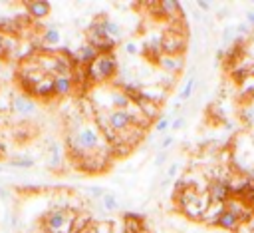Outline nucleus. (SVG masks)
I'll return each instance as SVG.
<instances>
[{"label": "nucleus", "instance_id": "f257e3e1", "mask_svg": "<svg viewBox=\"0 0 254 233\" xmlns=\"http://www.w3.org/2000/svg\"><path fill=\"white\" fill-rule=\"evenodd\" d=\"M104 148H106L104 146V135H101V130L97 126L85 124L70 135V150L76 156H82V158L95 156Z\"/></svg>", "mask_w": 254, "mask_h": 233}, {"label": "nucleus", "instance_id": "f03ea898", "mask_svg": "<svg viewBox=\"0 0 254 233\" xmlns=\"http://www.w3.org/2000/svg\"><path fill=\"white\" fill-rule=\"evenodd\" d=\"M117 70V60L113 54H99L87 68L85 74L91 82H108Z\"/></svg>", "mask_w": 254, "mask_h": 233}, {"label": "nucleus", "instance_id": "7ed1b4c3", "mask_svg": "<svg viewBox=\"0 0 254 233\" xmlns=\"http://www.w3.org/2000/svg\"><path fill=\"white\" fill-rule=\"evenodd\" d=\"M87 44H91L99 54H110L115 46V40L108 36L106 28L101 26V22H93L87 30Z\"/></svg>", "mask_w": 254, "mask_h": 233}, {"label": "nucleus", "instance_id": "20e7f679", "mask_svg": "<svg viewBox=\"0 0 254 233\" xmlns=\"http://www.w3.org/2000/svg\"><path fill=\"white\" fill-rule=\"evenodd\" d=\"M44 223H46L48 233H70V229L74 225V215L64 209H54L46 215Z\"/></svg>", "mask_w": 254, "mask_h": 233}, {"label": "nucleus", "instance_id": "39448f33", "mask_svg": "<svg viewBox=\"0 0 254 233\" xmlns=\"http://www.w3.org/2000/svg\"><path fill=\"white\" fill-rule=\"evenodd\" d=\"M135 122H139V118H137V114H131L129 110H113L108 116V124L115 132H123Z\"/></svg>", "mask_w": 254, "mask_h": 233}, {"label": "nucleus", "instance_id": "423d86ee", "mask_svg": "<svg viewBox=\"0 0 254 233\" xmlns=\"http://www.w3.org/2000/svg\"><path fill=\"white\" fill-rule=\"evenodd\" d=\"M228 194H230V190H228V185H226L223 179H215V181H211V185H209V196H211V200H213V201H217V203H223V205H225V201H226Z\"/></svg>", "mask_w": 254, "mask_h": 233}, {"label": "nucleus", "instance_id": "0eeeda50", "mask_svg": "<svg viewBox=\"0 0 254 233\" xmlns=\"http://www.w3.org/2000/svg\"><path fill=\"white\" fill-rule=\"evenodd\" d=\"M12 108H14V112L18 116H24L26 118V116H32L36 112V102L30 100V98H26V96H18L12 102Z\"/></svg>", "mask_w": 254, "mask_h": 233}, {"label": "nucleus", "instance_id": "6e6552de", "mask_svg": "<svg viewBox=\"0 0 254 233\" xmlns=\"http://www.w3.org/2000/svg\"><path fill=\"white\" fill-rule=\"evenodd\" d=\"M213 223H215V225H219V227H223V229H228V231H232V229H236V227H238V223H240V217H238V215H234L232 211L225 209L221 215H217V219H215Z\"/></svg>", "mask_w": 254, "mask_h": 233}, {"label": "nucleus", "instance_id": "1a4fd4ad", "mask_svg": "<svg viewBox=\"0 0 254 233\" xmlns=\"http://www.w3.org/2000/svg\"><path fill=\"white\" fill-rule=\"evenodd\" d=\"M26 8L34 18H44L50 14V8L52 6H50L48 0H32V2H26Z\"/></svg>", "mask_w": 254, "mask_h": 233}, {"label": "nucleus", "instance_id": "9d476101", "mask_svg": "<svg viewBox=\"0 0 254 233\" xmlns=\"http://www.w3.org/2000/svg\"><path fill=\"white\" fill-rule=\"evenodd\" d=\"M97 56H99V52L93 48L91 44H84V46H80L78 52H76L78 62H80V64H87V66H89Z\"/></svg>", "mask_w": 254, "mask_h": 233}, {"label": "nucleus", "instance_id": "9b49d317", "mask_svg": "<svg viewBox=\"0 0 254 233\" xmlns=\"http://www.w3.org/2000/svg\"><path fill=\"white\" fill-rule=\"evenodd\" d=\"M72 86H74V82H72L70 76H56L54 78V94L56 96H66L72 92Z\"/></svg>", "mask_w": 254, "mask_h": 233}, {"label": "nucleus", "instance_id": "f8f14e48", "mask_svg": "<svg viewBox=\"0 0 254 233\" xmlns=\"http://www.w3.org/2000/svg\"><path fill=\"white\" fill-rule=\"evenodd\" d=\"M32 92L36 96H42V98H48V96H52L54 94V78H48V80H40Z\"/></svg>", "mask_w": 254, "mask_h": 233}, {"label": "nucleus", "instance_id": "ddd939ff", "mask_svg": "<svg viewBox=\"0 0 254 233\" xmlns=\"http://www.w3.org/2000/svg\"><path fill=\"white\" fill-rule=\"evenodd\" d=\"M125 225H127V231H131V233H145L143 217L137 213H125Z\"/></svg>", "mask_w": 254, "mask_h": 233}, {"label": "nucleus", "instance_id": "4468645a", "mask_svg": "<svg viewBox=\"0 0 254 233\" xmlns=\"http://www.w3.org/2000/svg\"><path fill=\"white\" fill-rule=\"evenodd\" d=\"M131 104H133L131 98L127 94H123V92H113V94H112V106H113V110H129Z\"/></svg>", "mask_w": 254, "mask_h": 233}, {"label": "nucleus", "instance_id": "2eb2a0df", "mask_svg": "<svg viewBox=\"0 0 254 233\" xmlns=\"http://www.w3.org/2000/svg\"><path fill=\"white\" fill-rule=\"evenodd\" d=\"M157 62H159V66H163L167 72H177V70L183 66V60H181L179 56L175 58V56H169V54H167V56L157 58Z\"/></svg>", "mask_w": 254, "mask_h": 233}, {"label": "nucleus", "instance_id": "dca6fc26", "mask_svg": "<svg viewBox=\"0 0 254 233\" xmlns=\"http://www.w3.org/2000/svg\"><path fill=\"white\" fill-rule=\"evenodd\" d=\"M48 164H50V167L52 169H56V167H60V164H62V150H60V146L58 144H52L48 148Z\"/></svg>", "mask_w": 254, "mask_h": 233}, {"label": "nucleus", "instance_id": "f3484780", "mask_svg": "<svg viewBox=\"0 0 254 233\" xmlns=\"http://www.w3.org/2000/svg\"><path fill=\"white\" fill-rule=\"evenodd\" d=\"M101 26L106 28L108 36H110V38H113L115 42L121 38V26H119L117 22H113V20H101Z\"/></svg>", "mask_w": 254, "mask_h": 233}, {"label": "nucleus", "instance_id": "a211bd4d", "mask_svg": "<svg viewBox=\"0 0 254 233\" xmlns=\"http://www.w3.org/2000/svg\"><path fill=\"white\" fill-rule=\"evenodd\" d=\"M70 62L66 60V58H62V56H58L54 62H52V70L58 74V76H70Z\"/></svg>", "mask_w": 254, "mask_h": 233}, {"label": "nucleus", "instance_id": "6ab92c4d", "mask_svg": "<svg viewBox=\"0 0 254 233\" xmlns=\"http://www.w3.org/2000/svg\"><path fill=\"white\" fill-rule=\"evenodd\" d=\"M177 10H179V2H175V0H163V2H159L161 14H175Z\"/></svg>", "mask_w": 254, "mask_h": 233}, {"label": "nucleus", "instance_id": "aec40b11", "mask_svg": "<svg viewBox=\"0 0 254 233\" xmlns=\"http://www.w3.org/2000/svg\"><path fill=\"white\" fill-rule=\"evenodd\" d=\"M12 48H14V44L10 42V38L6 34L0 32V58H4Z\"/></svg>", "mask_w": 254, "mask_h": 233}, {"label": "nucleus", "instance_id": "412c9836", "mask_svg": "<svg viewBox=\"0 0 254 233\" xmlns=\"http://www.w3.org/2000/svg\"><path fill=\"white\" fill-rule=\"evenodd\" d=\"M101 201H104V207H106V211H115L117 207H119V203H117V198L113 196V194H108L106 192V196L101 198Z\"/></svg>", "mask_w": 254, "mask_h": 233}, {"label": "nucleus", "instance_id": "4be33fe9", "mask_svg": "<svg viewBox=\"0 0 254 233\" xmlns=\"http://www.w3.org/2000/svg\"><path fill=\"white\" fill-rule=\"evenodd\" d=\"M44 42L46 44H58L60 42V30L58 28H48L44 32Z\"/></svg>", "mask_w": 254, "mask_h": 233}, {"label": "nucleus", "instance_id": "5701e85b", "mask_svg": "<svg viewBox=\"0 0 254 233\" xmlns=\"http://www.w3.org/2000/svg\"><path fill=\"white\" fill-rule=\"evenodd\" d=\"M10 166H14V167H34V160H30V158H14V160H10Z\"/></svg>", "mask_w": 254, "mask_h": 233}, {"label": "nucleus", "instance_id": "b1692460", "mask_svg": "<svg viewBox=\"0 0 254 233\" xmlns=\"http://www.w3.org/2000/svg\"><path fill=\"white\" fill-rule=\"evenodd\" d=\"M193 92H195V78H191V80L185 84V88L181 90V100H189Z\"/></svg>", "mask_w": 254, "mask_h": 233}, {"label": "nucleus", "instance_id": "393cba45", "mask_svg": "<svg viewBox=\"0 0 254 233\" xmlns=\"http://www.w3.org/2000/svg\"><path fill=\"white\" fill-rule=\"evenodd\" d=\"M169 128H171V120H169L167 116H163V118H159V120L155 122V130H157L159 133H165Z\"/></svg>", "mask_w": 254, "mask_h": 233}, {"label": "nucleus", "instance_id": "a878e982", "mask_svg": "<svg viewBox=\"0 0 254 233\" xmlns=\"http://www.w3.org/2000/svg\"><path fill=\"white\" fill-rule=\"evenodd\" d=\"M125 52L127 54H139V46L135 42H125Z\"/></svg>", "mask_w": 254, "mask_h": 233}, {"label": "nucleus", "instance_id": "bb28decb", "mask_svg": "<svg viewBox=\"0 0 254 233\" xmlns=\"http://www.w3.org/2000/svg\"><path fill=\"white\" fill-rule=\"evenodd\" d=\"M171 144H173V135H165V137H163V142H161V146H159V150H161V152H165Z\"/></svg>", "mask_w": 254, "mask_h": 233}, {"label": "nucleus", "instance_id": "cd10ccee", "mask_svg": "<svg viewBox=\"0 0 254 233\" xmlns=\"http://www.w3.org/2000/svg\"><path fill=\"white\" fill-rule=\"evenodd\" d=\"M244 94H246V96H252V94H254V80L244 82Z\"/></svg>", "mask_w": 254, "mask_h": 233}, {"label": "nucleus", "instance_id": "c85d7f7f", "mask_svg": "<svg viewBox=\"0 0 254 233\" xmlns=\"http://www.w3.org/2000/svg\"><path fill=\"white\" fill-rule=\"evenodd\" d=\"M110 231H112V225H110V223L95 225V233H110Z\"/></svg>", "mask_w": 254, "mask_h": 233}, {"label": "nucleus", "instance_id": "c756f323", "mask_svg": "<svg viewBox=\"0 0 254 233\" xmlns=\"http://www.w3.org/2000/svg\"><path fill=\"white\" fill-rule=\"evenodd\" d=\"M183 126H185V118H181V116H179L177 120H173V122H171V128H173L175 132H177V130H181Z\"/></svg>", "mask_w": 254, "mask_h": 233}, {"label": "nucleus", "instance_id": "7c9ffc66", "mask_svg": "<svg viewBox=\"0 0 254 233\" xmlns=\"http://www.w3.org/2000/svg\"><path fill=\"white\" fill-rule=\"evenodd\" d=\"M167 162V152H161V154H157V158H155V166H163Z\"/></svg>", "mask_w": 254, "mask_h": 233}, {"label": "nucleus", "instance_id": "2f4dec72", "mask_svg": "<svg viewBox=\"0 0 254 233\" xmlns=\"http://www.w3.org/2000/svg\"><path fill=\"white\" fill-rule=\"evenodd\" d=\"M179 171V164H171L169 166V169H167V179H171V177H175V173Z\"/></svg>", "mask_w": 254, "mask_h": 233}, {"label": "nucleus", "instance_id": "473e14b6", "mask_svg": "<svg viewBox=\"0 0 254 233\" xmlns=\"http://www.w3.org/2000/svg\"><path fill=\"white\" fill-rule=\"evenodd\" d=\"M87 192H89V194H93L95 198H104V196H106V192L101 190V188H87Z\"/></svg>", "mask_w": 254, "mask_h": 233}, {"label": "nucleus", "instance_id": "72a5a7b5", "mask_svg": "<svg viewBox=\"0 0 254 233\" xmlns=\"http://www.w3.org/2000/svg\"><path fill=\"white\" fill-rule=\"evenodd\" d=\"M197 6L200 8V10H211V2H207V0H198V2H197Z\"/></svg>", "mask_w": 254, "mask_h": 233}, {"label": "nucleus", "instance_id": "f704fd0d", "mask_svg": "<svg viewBox=\"0 0 254 233\" xmlns=\"http://www.w3.org/2000/svg\"><path fill=\"white\" fill-rule=\"evenodd\" d=\"M234 30H236V28H226V30H225V38H223V40H225V42H230V40H232V32H234Z\"/></svg>", "mask_w": 254, "mask_h": 233}, {"label": "nucleus", "instance_id": "c9c22d12", "mask_svg": "<svg viewBox=\"0 0 254 233\" xmlns=\"http://www.w3.org/2000/svg\"><path fill=\"white\" fill-rule=\"evenodd\" d=\"M246 22L250 26H254V10H246Z\"/></svg>", "mask_w": 254, "mask_h": 233}, {"label": "nucleus", "instance_id": "e433bc0d", "mask_svg": "<svg viewBox=\"0 0 254 233\" xmlns=\"http://www.w3.org/2000/svg\"><path fill=\"white\" fill-rule=\"evenodd\" d=\"M236 32H248V24H238L236 26Z\"/></svg>", "mask_w": 254, "mask_h": 233}, {"label": "nucleus", "instance_id": "4c0bfd02", "mask_svg": "<svg viewBox=\"0 0 254 233\" xmlns=\"http://www.w3.org/2000/svg\"><path fill=\"white\" fill-rule=\"evenodd\" d=\"M252 229H254V219H252Z\"/></svg>", "mask_w": 254, "mask_h": 233}, {"label": "nucleus", "instance_id": "58836bf2", "mask_svg": "<svg viewBox=\"0 0 254 233\" xmlns=\"http://www.w3.org/2000/svg\"><path fill=\"white\" fill-rule=\"evenodd\" d=\"M125 233H131V231H125Z\"/></svg>", "mask_w": 254, "mask_h": 233}, {"label": "nucleus", "instance_id": "ea45409f", "mask_svg": "<svg viewBox=\"0 0 254 233\" xmlns=\"http://www.w3.org/2000/svg\"><path fill=\"white\" fill-rule=\"evenodd\" d=\"M0 171H2V167H0Z\"/></svg>", "mask_w": 254, "mask_h": 233}]
</instances>
